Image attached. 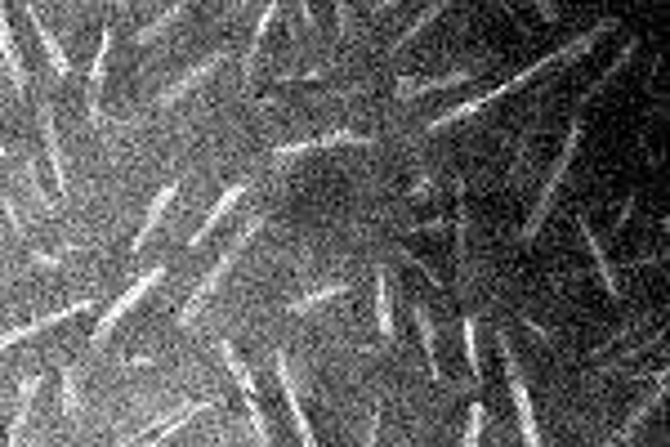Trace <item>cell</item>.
I'll use <instances>...</instances> for the list:
<instances>
[{
	"instance_id": "obj_24",
	"label": "cell",
	"mask_w": 670,
	"mask_h": 447,
	"mask_svg": "<svg viewBox=\"0 0 670 447\" xmlns=\"http://www.w3.org/2000/svg\"><path fill=\"white\" fill-rule=\"evenodd\" d=\"M0 59H5V68H9V81H14V90L23 94V90H27V72H23V59H18V50H14V36H9L5 0H0Z\"/></svg>"
},
{
	"instance_id": "obj_6",
	"label": "cell",
	"mask_w": 670,
	"mask_h": 447,
	"mask_svg": "<svg viewBox=\"0 0 670 447\" xmlns=\"http://www.w3.org/2000/svg\"><path fill=\"white\" fill-rule=\"evenodd\" d=\"M161 278H166V264H157V269H148V273H143V278H139V282H134V287L126 291V296H121V300H112V304H108V313H103V318L94 322V336H90V345L99 349L103 340H108L112 331H117V322L126 318V313H130V309H134V304H139L143 296H148V291L157 287Z\"/></svg>"
},
{
	"instance_id": "obj_10",
	"label": "cell",
	"mask_w": 670,
	"mask_h": 447,
	"mask_svg": "<svg viewBox=\"0 0 670 447\" xmlns=\"http://www.w3.org/2000/svg\"><path fill=\"white\" fill-rule=\"evenodd\" d=\"M662 403H666V363H657V376H653V389H648V398L626 416V421H621V430L612 434V443H630V439L639 434V425H644Z\"/></svg>"
},
{
	"instance_id": "obj_28",
	"label": "cell",
	"mask_w": 670,
	"mask_h": 447,
	"mask_svg": "<svg viewBox=\"0 0 670 447\" xmlns=\"http://www.w3.org/2000/svg\"><path fill=\"white\" fill-rule=\"evenodd\" d=\"M188 5H193V0H179V5H170V9H166V14H161V18H157V23H148V27H143V32H139V36H134V41H139V45H152V41H157V36H161V32H166V27H170V23H179V14H184V9H188Z\"/></svg>"
},
{
	"instance_id": "obj_22",
	"label": "cell",
	"mask_w": 670,
	"mask_h": 447,
	"mask_svg": "<svg viewBox=\"0 0 670 447\" xmlns=\"http://www.w3.org/2000/svg\"><path fill=\"white\" fill-rule=\"evenodd\" d=\"M376 327L385 340L398 336V322H394V287H389V273L376 269Z\"/></svg>"
},
{
	"instance_id": "obj_32",
	"label": "cell",
	"mask_w": 670,
	"mask_h": 447,
	"mask_svg": "<svg viewBox=\"0 0 670 447\" xmlns=\"http://www.w3.org/2000/svg\"><path fill=\"white\" fill-rule=\"evenodd\" d=\"M447 224H452V220H447V215H434V220H420V224H411V233H429V237H434V233H447Z\"/></svg>"
},
{
	"instance_id": "obj_25",
	"label": "cell",
	"mask_w": 670,
	"mask_h": 447,
	"mask_svg": "<svg viewBox=\"0 0 670 447\" xmlns=\"http://www.w3.org/2000/svg\"><path fill=\"white\" fill-rule=\"evenodd\" d=\"M277 14H282V0H268L264 5V14H260V27H255V36H251V50H246V85H251V76H255V63H260V50H264V36H268V27L277 23Z\"/></svg>"
},
{
	"instance_id": "obj_12",
	"label": "cell",
	"mask_w": 670,
	"mask_h": 447,
	"mask_svg": "<svg viewBox=\"0 0 670 447\" xmlns=\"http://www.w3.org/2000/svg\"><path fill=\"white\" fill-rule=\"evenodd\" d=\"M224 63H228V50H215V54H210V59H201L193 72H188V76H179V81L170 85L166 94H161V99H157V108H170V103H179V99H184V94H193L197 85H201V81H210V76H215L219 68H224Z\"/></svg>"
},
{
	"instance_id": "obj_35",
	"label": "cell",
	"mask_w": 670,
	"mask_h": 447,
	"mask_svg": "<svg viewBox=\"0 0 670 447\" xmlns=\"http://www.w3.org/2000/svg\"><path fill=\"white\" fill-rule=\"evenodd\" d=\"M32 260H36V264H50V269H54V264H59V255H50V251H32Z\"/></svg>"
},
{
	"instance_id": "obj_9",
	"label": "cell",
	"mask_w": 670,
	"mask_h": 447,
	"mask_svg": "<svg viewBox=\"0 0 670 447\" xmlns=\"http://www.w3.org/2000/svg\"><path fill=\"white\" fill-rule=\"evenodd\" d=\"M639 45H644V36H626V41H621V50H617V59L608 63V68H603L595 81H590V90L581 94L577 99V108H590V103L599 99V94H608V85H617V76L630 68V63H635V54H639Z\"/></svg>"
},
{
	"instance_id": "obj_29",
	"label": "cell",
	"mask_w": 670,
	"mask_h": 447,
	"mask_svg": "<svg viewBox=\"0 0 670 447\" xmlns=\"http://www.w3.org/2000/svg\"><path fill=\"white\" fill-rule=\"evenodd\" d=\"M344 291H349V282H331V287H322V291H313V296L295 300V304H291V313H304V309H313V304H322V300H335V296H344Z\"/></svg>"
},
{
	"instance_id": "obj_2",
	"label": "cell",
	"mask_w": 670,
	"mask_h": 447,
	"mask_svg": "<svg viewBox=\"0 0 670 447\" xmlns=\"http://www.w3.org/2000/svg\"><path fill=\"white\" fill-rule=\"evenodd\" d=\"M581 130H586V112H572V126H568V135H563V148H559V157H554V166H550V175H545V184H541V193H536V206H532V215H528V224H523V233H519V242L523 246H532L536 242V233L545 228V220H550V211H554V197H559V188H563V179H568V170H572V157H577V148H581Z\"/></svg>"
},
{
	"instance_id": "obj_30",
	"label": "cell",
	"mask_w": 670,
	"mask_h": 447,
	"mask_svg": "<svg viewBox=\"0 0 670 447\" xmlns=\"http://www.w3.org/2000/svg\"><path fill=\"white\" fill-rule=\"evenodd\" d=\"M483 425H487V407L474 403V407H469V425H465V443H469V447L483 439Z\"/></svg>"
},
{
	"instance_id": "obj_34",
	"label": "cell",
	"mask_w": 670,
	"mask_h": 447,
	"mask_svg": "<svg viewBox=\"0 0 670 447\" xmlns=\"http://www.w3.org/2000/svg\"><path fill=\"white\" fill-rule=\"evenodd\" d=\"M398 5H402V0H371L367 14H385V9H398Z\"/></svg>"
},
{
	"instance_id": "obj_4",
	"label": "cell",
	"mask_w": 670,
	"mask_h": 447,
	"mask_svg": "<svg viewBox=\"0 0 670 447\" xmlns=\"http://www.w3.org/2000/svg\"><path fill=\"white\" fill-rule=\"evenodd\" d=\"M496 345H501V358H505V376H510V394H514V407H519V425H523V443H545L541 425H536V407H532V394H528V380L519 372V354H514V340L505 327H496Z\"/></svg>"
},
{
	"instance_id": "obj_7",
	"label": "cell",
	"mask_w": 670,
	"mask_h": 447,
	"mask_svg": "<svg viewBox=\"0 0 670 447\" xmlns=\"http://www.w3.org/2000/svg\"><path fill=\"white\" fill-rule=\"evenodd\" d=\"M487 76V63H465V68L456 72H443V76H425V81H411V76H402L394 85L398 99H411V94H434V90H452V85H474Z\"/></svg>"
},
{
	"instance_id": "obj_1",
	"label": "cell",
	"mask_w": 670,
	"mask_h": 447,
	"mask_svg": "<svg viewBox=\"0 0 670 447\" xmlns=\"http://www.w3.org/2000/svg\"><path fill=\"white\" fill-rule=\"evenodd\" d=\"M617 27H621L617 18H599V23L590 27V32H581L577 41L559 45V50H554V54H545V59L528 63V68H523V72H514L510 81H501V85H492V90H487V94H474V99H465V103H456V108H447L443 117H434V121H429V130H447V126H456V121L474 117V112H483L487 103L505 99V94H514V90H519V85L536 81V76H541V72H550V68H572V63H581V59H586V54H590V50H595V45L603 41V36H612V32H617Z\"/></svg>"
},
{
	"instance_id": "obj_14",
	"label": "cell",
	"mask_w": 670,
	"mask_h": 447,
	"mask_svg": "<svg viewBox=\"0 0 670 447\" xmlns=\"http://www.w3.org/2000/svg\"><path fill=\"white\" fill-rule=\"evenodd\" d=\"M246 193H251V179H242V184L224 188V197H219V202H215V211H210V215H206V224H201V228H197V233H193V237H188V246H201V242H206V237H210V233H215V228H219V224H224V220H228V215H233V211H237V206H242V197H246Z\"/></svg>"
},
{
	"instance_id": "obj_27",
	"label": "cell",
	"mask_w": 670,
	"mask_h": 447,
	"mask_svg": "<svg viewBox=\"0 0 670 447\" xmlns=\"http://www.w3.org/2000/svg\"><path fill=\"white\" fill-rule=\"evenodd\" d=\"M461 349H465V363H469V372H474V380H483V354H478V318H465V327H461Z\"/></svg>"
},
{
	"instance_id": "obj_18",
	"label": "cell",
	"mask_w": 670,
	"mask_h": 447,
	"mask_svg": "<svg viewBox=\"0 0 670 447\" xmlns=\"http://www.w3.org/2000/svg\"><path fill=\"white\" fill-rule=\"evenodd\" d=\"M411 318H416L420 345H425V358H429V376H434L438 385H447V376H443V358H438V327H434V313H429L425 304H416V309H411Z\"/></svg>"
},
{
	"instance_id": "obj_3",
	"label": "cell",
	"mask_w": 670,
	"mask_h": 447,
	"mask_svg": "<svg viewBox=\"0 0 670 447\" xmlns=\"http://www.w3.org/2000/svg\"><path fill=\"white\" fill-rule=\"evenodd\" d=\"M268 224V215L264 211H255L251 215V220H246L242 228H237V237H233V242H228L224 246V255H219V260L215 264H210V273H206V278H201V287L193 291V296H188V304H184V313H179V327H193V322H197V313L201 309H206V300L210 296H215V291L219 287H224V278H228V273H233V264L237 260H242V251H246V246H251L255 242V233H260V228Z\"/></svg>"
},
{
	"instance_id": "obj_19",
	"label": "cell",
	"mask_w": 670,
	"mask_h": 447,
	"mask_svg": "<svg viewBox=\"0 0 670 447\" xmlns=\"http://www.w3.org/2000/svg\"><path fill=\"white\" fill-rule=\"evenodd\" d=\"M179 197V184H166L157 197H152V206H148V215H143V224H139V233H134V242H130V255H139L143 251V242H148L152 233H157V224L166 220V211H170V202Z\"/></svg>"
},
{
	"instance_id": "obj_21",
	"label": "cell",
	"mask_w": 670,
	"mask_h": 447,
	"mask_svg": "<svg viewBox=\"0 0 670 447\" xmlns=\"http://www.w3.org/2000/svg\"><path fill=\"white\" fill-rule=\"evenodd\" d=\"M41 389H45L41 372L23 380V389H18V412H14V421H9V443H23V430H27V421H32V407H36V394H41Z\"/></svg>"
},
{
	"instance_id": "obj_17",
	"label": "cell",
	"mask_w": 670,
	"mask_h": 447,
	"mask_svg": "<svg viewBox=\"0 0 670 447\" xmlns=\"http://www.w3.org/2000/svg\"><path fill=\"white\" fill-rule=\"evenodd\" d=\"M108 54H112V23L103 27L99 54L90 63V94H85V108H90V121H99V99H103V81H108Z\"/></svg>"
},
{
	"instance_id": "obj_8",
	"label": "cell",
	"mask_w": 670,
	"mask_h": 447,
	"mask_svg": "<svg viewBox=\"0 0 670 447\" xmlns=\"http://www.w3.org/2000/svg\"><path fill=\"white\" fill-rule=\"evenodd\" d=\"M90 309H94V300H76V304H67V309H54V313H45V318H36V322H23V327H14V331H0V354H5V349H14L18 340H27V336H41V331L59 327V322H72V318H81V313H90Z\"/></svg>"
},
{
	"instance_id": "obj_23",
	"label": "cell",
	"mask_w": 670,
	"mask_h": 447,
	"mask_svg": "<svg viewBox=\"0 0 670 447\" xmlns=\"http://www.w3.org/2000/svg\"><path fill=\"white\" fill-rule=\"evenodd\" d=\"M27 23H32V32L36 36H41V50L45 54H50V63H54V76H72V63H67V54H63V45L59 41H54V36H50V27H45L41 23V14H36V5H32V0H27Z\"/></svg>"
},
{
	"instance_id": "obj_11",
	"label": "cell",
	"mask_w": 670,
	"mask_h": 447,
	"mask_svg": "<svg viewBox=\"0 0 670 447\" xmlns=\"http://www.w3.org/2000/svg\"><path fill=\"white\" fill-rule=\"evenodd\" d=\"M273 367H277V385H282V403L291 407V425H295V434H300V443H318V434H313L309 416H304V407H300V389H295V380H291V367H286V354H277V358H273Z\"/></svg>"
},
{
	"instance_id": "obj_26",
	"label": "cell",
	"mask_w": 670,
	"mask_h": 447,
	"mask_svg": "<svg viewBox=\"0 0 670 447\" xmlns=\"http://www.w3.org/2000/svg\"><path fill=\"white\" fill-rule=\"evenodd\" d=\"M447 9H452V0H429V9H425V14H420V18H416V23H411V27H407V32H402V36H398V41H394V45H389V54H402V50H407V45H411V41H416V36H420V32H425V27H429V23H438V18H443V14H447Z\"/></svg>"
},
{
	"instance_id": "obj_16",
	"label": "cell",
	"mask_w": 670,
	"mask_h": 447,
	"mask_svg": "<svg viewBox=\"0 0 670 447\" xmlns=\"http://www.w3.org/2000/svg\"><path fill=\"white\" fill-rule=\"evenodd\" d=\"M219 403H224V398H219V394H215V398H197V403H184L175 416H170L166 425H157V430H152V434H139V443H143V439H148V443H170L179 430H184L188 421H193V416H201V412H215Z\"/></svg>"
},
{
	"instance_id": "obj_15",
	"label": "cell",
	"mask_w": 670,
	"mask_h": 447,
	"mask_svg": "<svg viewBox=\"0 0 670 447\" xmlns=\"http://www.w3.org/2000/svg\"><path fill=\"white\" fill-rule=\"evenodd\" d=\"M344 144H353V148H367V144H376L371 135H353V130H335V135H318V139H304V144H277L273 157H300V152H322V148H344Z\"/></svg>"
},
{
	"instance_id": "obj_13",
	"label": "cell",
	"mask_w": 670,
	"mask_h": 447,
	"mask_svg": "<svg viewBox=\"0 0 670 447\" xmlns=\"http://www.w3.org/2000/svg\"><path fill=\"white\" fill-rule=\"evenodd\" d=\"M577 228H581V242H586V251H590V260H595V269H599V282H603V291H608V300H621V287H617V269H612V260H608V246L595 237V228H590L586 215H577Z\"/></svg>"
},
{
	"instance_id": "obj_31",
	"label": "cell",
	"mask_w": 670,
	"mask_h": 447,
	"mask_svg": "<svg viewBox=\"0 0 670 447\" xmlns=\"http://www.w3.org/2000/svg\"><path fill=\"white\" fill-rule=\"evenodd\" d=\"M63 412H67V416H76V412H81V394H76V380H72V372H63Z\"/></svg>"
},
{
	"instance_id": "obj_20",
	"label": "cell",
	"mask_w": 670,
	"mask_h": 447,
	"mask_svg": "<svg viewBox=\"0 0 670 447\" xmlns=\"http://www.w3.org/2000/svg\"><path fill=\"white\" fill-rule=\"evenodd\" d=\"M41 135H45V152H50V175L54 188L67 193V170H63V144H59V130H54V108L41 103Z\"/></svg>"
},
{
	"instance_id": "obj_33",
	"label": "cell",
	"mask_w": 670,
	"mask_h": 447,
	"mask_svg": "<svg viewBox=\"0 0 670 447\" xmlns=\"http://www.w3.org/2000/svg\"><path fill=\"white\" fill-rule=\"evenodd\" d=\"M528 5L545 18V23H559V5H554V0H528Z\"/></svg>"
},
{
	"instance_id": "obj_36",
	"label": "cell",
	"mask_w": 670,
	"mask_h": 447,
	"mask_svg": "<svg viewBox=\"0 0 670 447\" xmlns=\"http://www.w3.org/2000/svg\"><path fill=\"white\" fill-rule=\"evenodd\" d=\"M246 5H251V0H237V9H246Z\"/></svg>"
},
{
	"instance_id": "obj_5",
	"label": "cell",
	"mask_w": 670,
	"mask_h": 447,
	"mask_svg": "<svg viewBox=\"0 0 670 447\" xmlns=\"http://www.w3.org/2000/svg\"><path fill=\"white\" fill-rule=\"evenodd\" d=\"M219 354H224V363H228V372H233L237 380V389H242V398H246V412H251V430H255V439L260 443H273V425H268V416H264V407H260V394H255V376L246 372V358L237 354L233 345H219Z\"/></svg>"
}]
</instances>
